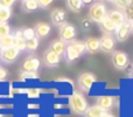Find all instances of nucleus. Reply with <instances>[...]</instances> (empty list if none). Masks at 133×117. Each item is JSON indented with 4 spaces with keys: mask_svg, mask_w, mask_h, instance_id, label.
Returning a JSON list of instances; mask_svg holds the SVG:
<instances>
[{
    "mask_svg": "<svg viewBox=\"0 0 133 117\" xmlns=\"http://www.w3.org/2000/svg\"><path fill=\"white\" fill-rule=\"evenodd\" d=\"M112 63L119 70H125L129 67V55L125 52L116 51L112 54Z\"/></svg>",
    "mask_w": 133,
    "mask_h": 117,
    "instance_id": "39448f33",
    "label": "nucleus"
},
{
    "mask_svg": "<svg viewBox=\"0 0 133 117\" xmlns=\"http://www.w3.org/2000/svg\"><path fill=\"white\" fill-rule=\"evenodd\" d=\"M25 91L27 93L28 98H39L41 95V90L37 88H29V89H26Z\"/></svg>",
    "mask_w": 133,
    "mask_h": 117,
    "instance_id": "7c9ffc66",
    "label": "nucleus"
},
{
    "mask_svg": "<svg viewBox=\"0 0 133 117\" xmlns=\"http://www.w3.org/2000/svg\"><path fill=\"white\" fill-rule=\"evenodd\" d=\"M132 33H133V22H132Z\"/></svg>",
    "mask_w": 133,
    "mask_h": 117,
    "instance_id": "ea45409f",
    "label": "nucleus"
},
{
    "mask_svg": "<svg viewBox=\"0 0 133 117\" xmlns=\"http://www.w3.org/2000/svg\"><path fill=\"white\" fill-rule=\"evenodd\" d=\"M30 78H37V74L36 73H23V71H21V80L22 81L30 80Z\"/></svg>",
    "mask_w": 133,
    "mask_h": 117,
    "instance_id": "2f4dec72",
    "label": "nucleus"
},
{
    "mask_svg": "<svg viewBox=\"0 0 133 117\" xmlns=\"http://www.w3.org/2000/svg\"><path fill=\"white\" fill-rule=\"evenodd\" d=\"M70 45L79 53V55H83L87 52V49H85V42H83V41H72V42H70Z\"/></svg>",
    "mask_w": 133,
    "mask_h": 117,
    "instance_id": "bb28decb",
    "label": "nucleus"
},
{
    "mask_svg": "<svg viewBox=\"0 0 133 117\" xmlns=\"http://www.w3.org/2000/svg\"><path fill=\"white\" fill-rule=\"evenodd\" d=\"M82 27H83V29H85V30H89L90 28H91V25H92V21L90 20L89 18H85V19H83L82 20Z\"/></svg>",
    "mask_w": 133,
    "mask_h": 117,
    "instance_id": "72a5a7b5",
    "label": "nucleus"
},
{
    "mask_svg": "<svg viewBox=\"0 0 133 117\" xmlns=\"http://www.w3.org/2000/svg\"><path fill=\"white\" fill-rule=\"evenodd\" d=\"M12 34L11 33V26L7 22H0V38L6 36V35Z\"/></svg>",
    "mask_w": 133,
    "mask_h": 117,
    "instance_id": "c756f323",
    "label": "nucleus"
},
{
    "mask_svg": "<svg viewBox=\"0 0 133 117\" xmlns=\"http://www.w3.org/2000/svg\"><path fill=\"white\" fill-rule=\"evenodd\" d=\"M131 77H132V78H133V71H132V75H131Z\"/></svg>",
    "mask_w": 133,
    "mask_h": 117,
    "instance_id": "a19ab883",
    "label": "nucleus"
},
{
    "mask_svg": "<svg viewBox=\"0 0 133 117\" xmlns=\"http://www.w3.org/2000/svg\"><path fill=\"white\" fill-rule=\"evenodd\" d=\"M26 117H41L40 114H27Z\"/></svg>",
    "mask_w": 133,
    "mask_h": 117,
    "instance_id": "58836bf2",
    "label": "nucleus"
},
{
    "mask_svg": "<svg viewBox=\"0 0 133 117\" xmlns=\"http://www.w3.org/2000/svg\"><path fill=\"white\" fill-rule=\"evenodd\" d=\"M66 6L70 11L79 13L83 8V0H66Z\"/></svg>",
    "mask_w": 133,
    "mask_h": 117,
    "instance_id": "4be33fe9",
    "label": "nucleus"
},
{
    "mask_svg": "<svg viewBox=\"0 0 133 117\" xmlns=\"http://www.w3.org/2000/svg\"><path fill=\"white\" fill-rule=\"evenodd\" d=\"M65 48H66V46H65L64 42L61 41V40H55V41H53L50 45H49L48 51L53 52V53L57 54L58 56H61L65 53Z\"/></svg>",
    "mask_w": 133,
    "mask_h": 117,
    "instance_id": "a211bd4d",
    "label": "nucleus"
},
{
    "mask_svg": "<svg viewBox=\"0 0 133 117\" xmlns=\"http://www.w3.org/2000/svg\"><path fill=\"white\" fill-rule=\"evenodd\" d=\"M99 26H101L102 32H104V34H112V33H115L116 29H117V27L113 25L112 21L109 18H106Z\"/></svg>",
    "mask_w": 133,
    "mask_h": 117,
    "instance_id": "aec40b11",
    "label": "nucleus"
},
{
    "mask_svg": "<svg viewBox=\"0 0 133 117\" xmlns=\"http://www.w3.org/2000/svg\"><path fill=\"white\" fill-rule=\"evenodd\" d=\"M14 5L13 0H1V6L5 7V8H8L11 9V7Z\"/></svg>",
    "mask_w": 133,
    "mask_h": 117,
    "instance_id": "f704fd0d",
    "label": "nucleus"
},
{
    "mask_svg": "<svg viewBox=\"0 0 133 117\" xmlns=\"http://www.w3.org/2000/svg\"><path fill=\"white\" fill-rule=\"evenodd\" d=\"M85 49H87L88 53L94 54L96 52H98L101 49V44H99V39L97 38H88L87 41H85Z\"/></svg>",
    "mask_w": 133,
    "mask_h": 117,
    "instance_id": "f3484780",
    "label": "nucleus"
},
{
    "mask_svg": "<svg viewBox=\"0 0 133 117\" xmlns=\"http://www.w3.org/2000/svg\"><path fill=\"white\" fill-rule=\"evenodd\" d=\"M130 2H131V0H113V1H111V4L115 5L118 8V11L124 12L130 5Z\"/></svg>",
    "mask_w": 133,
    "mask_h": 117,
    "instance_id": "b1692460",
    "label": "nucleus"
},
{
    "mask_svg": "<svg viewBox=\"0 0 133 117\" xmlns=\"http://www.w3.org/2000/svg\"><path fill=\"white\" fill-rule=\"evenodd\" d=\"M40 66H41V62L39 59L34 58V56H29L21 64V71H23V73H36L39 70Z\"/></svg>",
    "mask_w": 133,
    "mask_h": 117,
    "instance_id": "0eeeda50",
    "label": "nucleus"
},
{
    "mask_svg": "<svg viewBox=\"0 0 133 117\" xmlns=\"http://www.w3.org/2000/svg\"><path fill=\"white\" fill-rule=\"evenodd\" d=\"M22 35H23V38H25L26 41H29V40L34 39V38L36 36V35H35L34 28H29V27L23 28L22 29Z\"/></svg>",
    "mask_w": 133,
    "mask_h": 117,
    "instance_id": "cd10ccee",
    "label": "nucleus"
},
{
    "mask_svg": "<svg viewBox=\"0 0 133 117\" xmlns=\"http://www.w3.org/2000/svg\"><path fill=\"white\" fill-rule=\"evenodd\" d=\"M123 13H124L125 18H126V21H130L132 23L133 22V0H131L130 5L127 6V8Z\"/></svg>",
    "mask_w": 133,
    "mask_h": 117,
    "instance_id": "c85d7f7f",
    "label": "nucleus"
},
{
    "mask_svg": "<svg viewBox=\"0 0 133 117\" xmlns=\"http://www.w3.org/2000/svg\"><path fill=\"white\" fill-rule=\"evenodd\" d=\"M37 48H39V39H37L36 36H35L34 39H32V40L26 42V51L35 52Z\"/></svg>",
    "mask_w": 133,
    "mask_h": 117,
    "instance_id": "393cba45",
    "label": "nucleus"
},
{
    "mask_svg": "<svg viewBox=\"0 0 133 117\" xmlns=\"http://www.w3.org/2000/svg\"><path fill=\"white\" fill-rule=\"evenodd\" d=\"M11 47H14V35L13 34L0 38V51L11 48Z\"/></svg>",
    "mask_w": 133,
    "mask_h": 117,
    "instance_id": "412c9836",
    "label": "nucleus"
},
{
    "mask_svg": "<svg viewBox=\"0 0 133 117\" xmlns=\"http://www.w3.org/2000/svg\"><path fill=\"white\" fill-rule=\"evenodd\" d=\"M65 16H66V13L64 9H62V8H55L50 14L51 22L54 25L58 26V27L65 22Z\"/></svg>",
    "mask_w": 133,
    "mask_h": 117,
    "instance_id": "ddd939ff",
    "label": "nucleus"
},
{
    "mask_svg": "<svg viewBox=\"0 0 133 117\" xmlns=\"http://www.w3.org/2000/svg\"><path fill=\"white\" fill-rule=\"evenodd\" d=\"M108 18L112 21V23L116 26V27H120L123 23L126 21V18H125L124 13L122 11H118V9H111V11L108 12Z\"/></svg>",
    "mask_w": 133,
    "mask_h": 117,
    "instance_id": "f8f14e48",
    "label": "nucleus"
},
{
    "mask_svg": "<svg viewBox=\"0 0 133 117\" xmlns=\"http://www.w3.org/2000/svg\"><path fill=\"white\" fill-rule=\"evenodd\" d=\"M88 18H89L92 22H96V23L101 25V23L108 18V8H106L105 4H103V2H94V4L89 7Z\"/></svg>",
    "mask_w": 133,
    "mask_h": 117,
    "instance_id": "f257e3e1",
    "label": "nucleus"
},
{
    "mask_svg": "<svg viewBox=\"0 0 133 117\" xmlns=\"http://www.w3.org/2000/svg\"><path fill=\"white\" fill-rule=\"evenodd\" d=\"M132 66H133V64H132Z\"/></svg>",
    "mask_w": 133,
    "mask_h": 117,
    "instance_id": "79ce46f5",
    "label": "nucleus"
},
{
    "mask_svg": "<svg viewBox=\"0 0 133 117\" xmlns=\"http://www.w3.org/2000/svg\"><path fill=\"white\" fill-rule=\"evenodd\" d=\"M7 77V70L4 68V67L0 66V82H2V81H5Z\"/></svg>",
    "mask_w": 133,
    "mask_h": 117,
    "instance_id": "c9c22d12",
    "label": "nucleus"
},
{
    "mask_svg": "<svg viewBox=\"0 0 133 117\" xmlns=\"http://www.w3.org/2000/svg\"><path fill=\"white\" fill-rule=\"evenodd\" d=\"M34 30L37 39H42V38L48 36V34L51 30V27L47 22H37L34 27Z\"/></svg>",
    "mask_w": 133,
    "mask_h": 117,
    "instance_id": "4468645a",
    "label": "nucleus"
},
{
    "mask_svg": "<svg viewBox=\"0 0 133 117\" xmlns=\"http://www.w3.org/2000/svg\"><path fill=\"white\" fill-rule=\"evenodd\" d=\"M40 104L36 103V104H33V103H28L27 104V109H40Z\"/></svg>",
    "mask_w": 133,
    "mask_h": 117,
    "instance_id": "e433bc0d",
    "label": "nucleus"
},
{
    "mask_svg": "<svg viewBox=\"0 0 133 117\" xmlns=\"http://www.w3.org/2000/svg\"><path fill=\"white\" fill-rule=\"evenodd\" d=\"M99 44H101L102 52H104V53H111V52H113V49L116 47V39L111 34H104L99 39Z\"/></svg>",
    "mask_w": 133,
    "mask_h": 117,
    "instance_id": "1a4fd4ad",
    "label": "nucleus"
},
{
    "mask_svg": "<svg viewBox=\"0 0 133 117\" xmlns=\"http://www.w3.org/2000/svg\"><path fill=\"white\" fill-rule=\"evenodd\" d=\"M64 55H65V60H66L68 62H74V61H76V60L79 59V56H81L79 53H78V52L76 51V49L74 48V47L71 46L70 44L66 46Z\"/></svg>",
    "mask_w": 133,
    "mask_h": 117,
    "instance_id": "6ab92c4d",
    "label": "nucleus"
},
{
    "mask_svg": "<svg viewBox=\"0 0 133 117\" xmlns=\"http://www.w3.org/2000/svg\"><path fill=\"white\" fill-rule=\"evenodd\" d=\"M58 35H60L61 41L65 42H72L75 41V38L77 35V30H76V27L74 25L69 22H64L63 25L60 26V29H58Z\"/></svg>",
    "mask_w": 133,
    "mask_h": 117,
    "instance_id": "7ed1b4c3",
    "label": "nucleus"
},
{
    "mask_svg": "<svg viewBox=\"0 0 133 117\" xmlns=\"http://www.w3.org/2000/svg\"><path fill=\"white\" fill-rule=\"evenodd\" d=\"M69 107L78 115H84L87 109L89 108L88 100L81 93L74 91L69 97Z\"/></svg>",
    "mask_w": 133,
    "mask_h": 117,
    "instance_id": "f03ea898",
    "label": "nucleus"
},
{
    "mask_svg": "<svg viewBox=\"0 0 133 117\" xmlns=\"http://www.w3.org/2000/svg\"><path fill=\"white\" fill-rule=\"evenodd\" d=\"M84 117H115V116L110 111L104 110V109L99 108L98 106L95 104V106H91L87 109Z\"/></svg>",
    "mask_w": 133,
    "mask_h": 117,
    "instance_id": "9d476101",
    "label": "nucleus"
},
{
    "mask_svg": "<svg viewBox=\"0 0 133 117\" xmlns=\"http://www.w3.org/2000/svg\"><path fill=\"white\" fill-rule=\"evenodd\" d=\"M22 8L25 12H35L39 8L37 0H25L22 1Z\"/></svg>",
    "mask_w": 133,
    "mask_h": 117,
    "instance_id": "5701e85b",
    "label": "nucleus"
},
{
    "mask_svg": "<svg viewBox=\"0 0 133 117\" xmlns=\"http://www.w3.org/2000/svg\"><path fill=\"white\" fill-rule=\"evenodd\" d=\"M66 106H63V104H53V108L54 109H62V108H65Z\"/></svg>",
    "mask_w": 133,
    "mask_h": 117,
    "instance_id": "4c0bfd02",
    "label": "nucleus"
},
{
    "mask_svg": "<svg viewBox=\"0 0 133 117\" xmlns=\"http://www.w3.org/2000/svg\"><path fill=\"white\" fill-rule=\"evenodd\" d=\"M132 33V23L130 21H125L120 27H118L115 32V39L116 41L124 42L130 38Z\"/></svg>",
    "mask_w": 133,
    "mask_h": 117,
    "instance_id": "423d86ee",
    "label": "nucleus"
},
{
    "mask_svg": "<svg viewBox=\"0 0 133 117\" xmlns=\"http://www.w3.org/2000/svg\"><path fill=\"white\" fill-rule=\"evenodd\" d=\"M43 61L47 67H56L60 63L61 56H58L57 54L53 53L50 51H46V53L43 55Z\"/></svg>",
    "mask_w": 133,
    "mask_h": 117,
    "instance_id": "2eb2a0df",
    "label": "nucleus"
},
{
    "mask_svg": "<svg viewBox=\"0 0 133 117\" xmlns=\"http://www.w3.org/2000/svg\"><path fill=\"white\" fill-rule=\"evenodd\" d=\"M11 15H12L11 9L0 7V22H7L11 19Z\"/></svg>",
    "mask_w": 133,
    "mask_h": 117,
    "instance_id": "a878e982",
    "label": "nucleus"
},
{
    "mask_svg": "<svg viewBox=\"0 0 133 117\" xmlns=\"http://www.w3.org/2000/svg\"><path fill=\"white\" fill-rule=\"evenodd\" d=\"M97 77L94 73H90V71H87V73H83L82 75L78 77V87L85 93H89L91 90L92 85L96 83Z\"/></svg>",
    "mask_w": 133,
    "mask_h": 117,
    "instance_id": "20e7f679",
    "label": "nucleus"
},
{
    "mask_svg": "<svg viewBox=\"0 0 133 117\" xmlns=\"http://www.w3.org/2000/svg\"><path fill=\"white\" fill-rule=\"evenodd\" d=\"M14 47L18 49L19 52L26 51V40L22 35V29H19L14 33Z\"/></svg>",
    "mask_w": 133,
    "mask_h": 117,
    "instance_id": "dca6fc26",
    "label": "nucleus"
},
{
    "mask_svg": "<svg viewBox=\"0 0 133 117\" xmlns=\"http://www.w3.org/2000/svg\"><path fill=\"white\" fill-rule=\"evenodd\" d=\"M37 1H39V7L42 9H47L51 4H53L51 0H37Z\"/></svg>",
    "mask_w": 133,
    "mask_h": 117,
    "instance_id": "473e14b6",
    "label": "nucleus"
},
{
    "mask_svg": "<svg viewBox=\"0 0 133 117\" xmlns=\"http://www.w3.org/2000/svg\"><path fill=\"white\" fill-rule=\"evenodd\" d=\"M19 55H20V52L15 47H11V48L0 51V60L5 63H13L14 61H16Z\"/></svg>",
    "mask_w": 133,
    "mask_h": 117,
    "instance_id": "6e6552de",
    "label": "nucleus"
},
{
    "mask_svg": "<svg viewBox=\"0 0 133 117\" xmlns=\"http://www.w3.org/2000/svg\"><path fill=\"white\" fill-rule=\"evenodd\" d=\"M96 106H98L99 108L106 111H110L115 106V97L110 96V95H102V96L97 97Z\"/></svg>",
    "mask_w": 133,
    "mask_h": 117,
    "instance_id": "9b49d317",
    "label": "nucleus"
}]
</instances>
